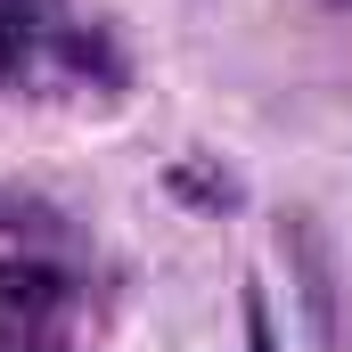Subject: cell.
Here are the masks:
<instances>
[{"label":"cell","mask_w":352,"mask_h":352,"mask_svg":"<svg viewBox=\"0 0 352 352\" xmlns=\"http://www.w3.org/2000/svg\"><path fill=\"white\" fill-rule=\"evenodd\" d=\"M173 188L205 197V205H238V180H230V173H197V164H173Z\"/></svg>","instance_id":"3957f363"},{"label":"cell","mask_w":352,"mask_h":352,"mask_svg":"<svg viewBox=\"0 0 352 352\" xmlns=\"http://www.w3.org/2000/svg\"><path fill=\"white\" fill-rule=\"evenodd\" d=\"M66 311V278L50 263H0V344H41L50 320Z\"/></svg>","instance_id":"7a4b0ae2"},{"label":"cell","mask_w":352,"mask_h":352,"mask_svg":"<svg viewBox=\"0 0 352 352\" xmlns=\"http://www.w3.org/2000/svg\"><path fill=\"white\" fill-rule=\"evenodd\" d=\"M278 246H287V270H295V287H303L311 352H344V278H336V254H328V230H320L311 213H287Z\"/></svg>","instance_id":"6da1fadb"},{"label":"cell","mask_w":352,"mask_h":352,"mask_svg":"<svg viewBox=\"0 0 352 352\" xmlns=\"http://www.w3.org/2000/svg\"><path fill=\"white\" fill-rule=\"evenodd\" d=\"M246 352H270V320H263V295H246Z\"/></svg>","instance_id":"277c9868"}]
</instances>
